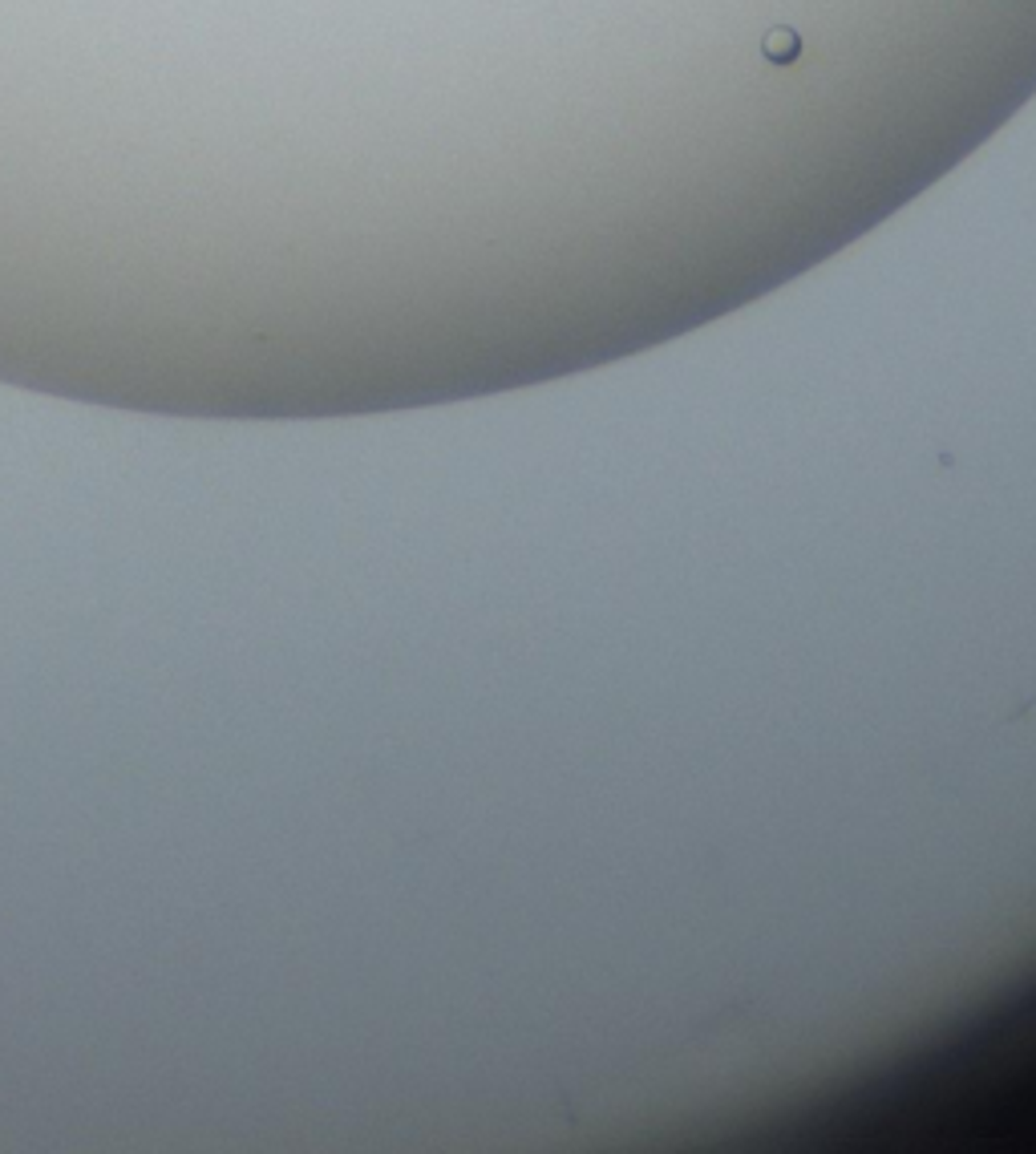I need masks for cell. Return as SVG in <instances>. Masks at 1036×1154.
Returning <instances> with one entry per match:
<instances>
[{"mask_svg": "<svg viewBox=\"0 0 1036 1154\" xmlns=\"http://www.w3.org/2000/svg\"><path fill=\"white\" fill-rule=\"evenodd\" d=\"M762 53L773 61V65H794L801 57V37L790 29V25H773L766 37H762Z\"/></svg>", "mask_w": 1036, "mask_h": 1154, "instance_id": "cell-1", "label": "cell"}]
</instances>
